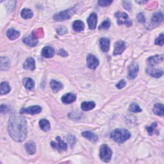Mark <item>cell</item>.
I'll use <instances>...</instances> for the list:
<instances>
[{"label": "cell", "instance_id": "obj_42", "mask_svg": "<svg viewBox=\"0 0 164 164\" xmlns=\"http://www.w3.org/2000/svg\"><path fill=\"white\" fill-rule=\"evenodd\" d=\"M123 4H124V7L127 10H130L131 7H132V5L131 4L127 2H123Z\"/></svg>", "mask_w": 164, "mask_h": 164}, {"label": "cell", "instance_id": "obj_40", "mask_svg": "<svg viewBox=\"0 0 164 164\" xmlns=\"http://www.w3.org/2000/svg\"><path fill=\"white\" fill-rule=\"evenodd\" d=\"M67 140H68V142L69 143V144H75V142H76V138L74 137V136H71V135H70V136H69L68 137H67Z\"/></svg>", "mask_w": 164, "mask_h": 164}, {"label": "cell", "instance_id": "obj_4", "mask_svg": "<svg viewBox=\"0 0 164 164\" xmlns=\"http://www.w3.org/2000/svg\"><path fill=\"white\" fill-rule=\"evenodd\" d=\"M112 151L111 149L106 144H103L100 148V156L101 160L104 162H109L111 160Z\"/></svg>", "mask_w": 164, "mask_h": 164}, {"label": "cell", "instance_id": "obj_32", "mask_svg": "<svg viewBox=\"0 0 164 164\" xmlns=\"http://www.w3.org/2000/svg\"><path fill=\"white\" fill-rule=\"evenodd\" d=\"M129 110L133 113H138V112H140V111H142V109L135 103H132L130 104V106L129 107Z\"/></svg>", "mask_w": 164, "mask_h": 164}, {"label": "cell", "instance_id": "obj_38", "mask_svg": "<svg viewBox=\"0 0 164 164\" xmlns=\"http://www.w3.org/2000/svg\"><path fill=\"white\" fill-rule=\"evenodd\" d=\"M126 85V81L124 80H121L119 82H118V83L116 85V87H117V89H122V88H124V87H125Z\"/></svg>", "mask_w": 164, "mask_h": 164}, {"label": "cell", "instance_id": "obj_27", "mask_svg": "<svg viewBox=\"0 0 164 164\" xmlns=\"http://www.w3.org/2000/svg\"><path fill=\"white\" fill-rule=\"evenodd\" d=\"M23 83L24 86L28 90H32L35 87V82L30 78H26L23 80Z\"/></svg>", "mask_w": 164, "mask_h": 164}, {"label": "cell", "instance_id": "obj_17", "mask_svg": "<svg viewBox=\"0 0 164 164\" xmlns=\"http://www.w3.org/2000/svg\"><path fill=\"white\" fill-rule=\"evenodd\" d=\"M101 49L103 52L107 53L110 49V40L107 38L103 37L100 41Z\"/></svg>", "mask_w": 164, "mask_h": 164}, {"label": "cell", "instance_id": "obj_31", "mask_svg": "<svg viewBox=\"0 0 164 164\" xmlns=\"http://www.w3.org/2000/svg\"><path fill=\"white\" fill-rule=\"evenodd\" d=\"M33 15H34V14H33V12L30 9H24L22 10L21 12V17L25 19L31 18Z\"/></svg>", "mask_w": 164, "mask_h": 164}, {"label": "cell", "instance_id": "obj_16", "mask_svg": "<svg viewBox=\"0 0 164 164\" xmlns=\"http://www.w3.org/2000/svg\"><path fill=\"white\" fill-rule=\"evenodd\" d=\"M76 99V96L73 93H67L65 94L62 97V101L64 104H71L75 101Z\"/></svg>", "mask_w": 164, "mask_h": 164}, {"label": "cell", "instance_id": "obj_41", "mask_svg": "<svg viewBox=\"0 0 164 164\" xmlns=\"http://www.w3.org/2000/svg\"><path fill=\"white\" fill-rule=\"evenodd\" d=\"M58 53L59 55H60V56H64V57H65V56H68V53L64 49H60V50L58 51Z\"/></svg>", "mask_w": 164, "mask_h": 164}, {"label": "cell", "instance_id": "obj_24", "mask_svg": "<svg viewBox=\"0 0 164 164\" xmlns=\"http://www.w3.org/2000/svg\"><path fill=\"white\" fill-rule=\"evenodd\" d=\"M0 64H1V69L2 70H8L10 66V62L9 59L6 57L2 56L0 58Z\"/></svg>", "mask_w": 164, "mask_h": 164}, {"label": "cell", "instance_id": "obj_12", "mask_svg": "<svg viewBox=\"0 0 164 164\" xmlns=\"http://www.w3.org/2000/svg\"><path fill=\"white\" fill-rule=\"evenodd\" d=\"M126 48V44L125 42L119 41H117L115 44V48L114 51V55H121L123 53V51H124Z\"/></svg>", "mask_w": 164, "mask_h": 164}, {"label": "cell", "instance_id": "obj_1", "mask_svg": "<svg viewBox=\"0 0 164 164\" xmlns=\"http://www.w3.org/2000/svg\"><path fill=\"white\" fill-rule=\"evenodd\" d=\"M8 131L14 140L24 141L27 135V123L24 117L19 114H12L9 120Z\"/></svg>", "mask_w": 164, "mask_h": 164}, {"label": "cell", "instance_id": "obj_35", "mask_svg": "<svg viewBox=\"0 0 164 164\" xmlns=\"http://www.w3.org/2000/svg\"><path fill=\"white\" fill-rule=\"evenodd\" d=\"M164 43V40H163V34H162L159 35V37L157 38L155 40V44L156 45H159L160 46H162Z\"/></svg>", "mask_w": 164, "mask_h": 164}, {"label": "cell", "instance_id": "obj_26", "mask_svg": "<svg viewBox=\"0 0 164 164\" xmlns=\"http://www.w3.org/2000/svg\"><path fill=\"white\" fill-rule=\"evenodd\" d=\"M96 106V104L93 101H84L81 104V108L84 111H89L93 110Z\"/></svg>", "mask_w": 164, "mask_h": 164}, {"label": "cell", "instance_id": "obj_13", "mask_svg": "<svg viewBox=\"0 0 164 164\" xmlns=\"http://www.w3.org/2000/svg\"><path fill=\"white\" fill-rule=\"evenodd\" d=\"M146 72H147V73L149 75H150L151 76L154 77V78H156L161 77L163 74V71L158 69H156V68H154L153 67H151V66H149L147 68Z\"/></svg>", "mask_w": 164, "mask_h": 164}, {"label": "cell", "instance_id": "obj_10", "mask_svg": "<svg viewBox=\"0 0 164 164\" xmlns=\"http://www.w3.org/2000/svg\"><path fill=\"white\" fill-rule=\"evenodd\" d=\"M23 41L25 44H27V46H29L31 47L35 46L38 43L37 37L35 35L34 33H32L31 34H30L28 37L23 38Z\"/></svg>", "mask_w": 164, "mask_h": 164}, {"label": "cell", "instance_id": "obj_21", "mask_svg": "<svg viewBox=\"0 0 164 164\" xmlns=\"http://www.w3.org/2000/svg\"><path fill=\"white\" fill-rule=\"evenodd\" d=\"M82 136L84 137L85 138H86L88 140H89L91 142H95L97 141L98 140V137L94 133L89 132V131H86V132H84L82 133Z\"/></svg>", "mask_w": 164, "mask_h": 164}, {"label": "cell", "instance_id": "obj_8", "mask_svg": "<svg viewBox=\"0 0 164 164\" xmlns=\"http://www.w3.org/2000/svg\"><path fill=\"white\" fill-rule=\"evenodd\" d=\"M42 111V108L40 106H31L28 108H23L20 110L21 114H28L31 115L38 114Z\"/></svg>", "mask_w": 164, "mask_h": 164}, {"label": "cell", "instance_id": "obj_23", "mask_svg": "<svg viewBox=\"0 0 164 164\" xmlns=\"http://www.w3.org/2000/svg\"><path fill=\"white\" fill-rule=\"evenodd\" d=\"M20 35V32L14 30V29H9L6 32V36L10 40H15Z\"/></svg>", "mask_w": 164, "mask_h": 164}, {"label": "cell", "instance_id": "obj_34", "mask_svg": "<svg viewBox=\"0 0 164 164\" xmlns=\"http://www.w3.org/2000/svg\"><path fill=\"white\" fill-rule=\"evenodd\" d=\"M156 126H157V124H156V122H154V123H153V124H152L151 126L150 127H148V128H147L148 132L149 133V135H153V134L155 133H158V132H157V131H156Z\"/></svg>", "mask_w": 164, "mask_h": 164}, {"label": "cell", "instance_id": "obj_11", "mask_svg": "<svg viewBox=\"0 0 164 164\" xmlns=\"http://www.w3.org/2000/svg\"><path fill=\"white\" fill-rule=\"evenodd\" d=\"M163 55H155L148 58L147 60V63L149 65V66L154 67L155 65L163 62Z\"/></svg>", "mask_w": 164, "mask_h": 164}, {"label": "cell", "instance_id": "obj_28", "mask_svg": "<svg viewBox=\"0 0 164 164\" xmlns=\"http://www.w3.org/2000/svg\"><path fill=\"white\" fill-rule=\"evenodd\" d=\"M10 90L11 89L8 82H3L1 83V85H0V93H1L2 95L8 94Z\"/></svg>", "mask_w": 164, "mask_h": 164}, {"label": "cell", "instance_id": "obj_36", "mask_svg": "<svg viewBox=\"0 0 164 164\" xmlns=\"http://www.w3.org/2000/svg\"><path fill=\"white\" fill-rule=\"evenodd\" d=\"M112 1H105V0H101V1H98L97 3L101 6H107L110 5L111 3H112Z\"/></svg>", "mask_w": 164, "mask_h": 164}, {"label": "cell", "instance_id": "obj_29", "mask_svg": "<svg viewBox=\"0 0 164 164\" xmlns=\"http://www.w3.org/2000/svg\"><path fill=\"white\" fill-rule=\"evenodd\" d=\"M73 28L76 31H82L84 30L85 24L83 22L80 20H76L73 24Z\"/></svg>", "mask_w": 164, "mask_h": 164}, {"label": "cell", "instance_id": "obj_25", "mask_svg": "<svg viewBox=\"0 0 164 164\" xmlns=\"http://www.w3.org/2000/svg\"><path fill=\"white\" fill-rule=\"evenodd\" d=\"M163 105L162 104L158 103L156 104L153 107V111L155 114L159 115V116H163L164 115V111H163Z\"/></svg>", "mask_w": 164, "mask_h": 164}, {"label": "cell", "instance_id": "obj_37", "mask_svg": "<svg viewBox=\"0 0 164 164\" xmlns=\"http://www.w3.org/2000/svg\"><path fill=\"white\" fill-rule=\"evenodd\" d=\"M137 20H138V21L141 23H144L146 22L145 17H144L142 13H139V14L137 15Z\"/></svg>", "mask_w": 164, "mask_h": 164}, {"label": "cell", "instance_id": "obj_39", "mask_svg": "<svg viewBox=\"0 0 164 164\" xmlns=\"http://www.w3.org/2000/svg\"><path fill=\"white\" fill-rule=\"evenodd\" d=\"M0 110H1V112L2 114H6L9 111L10 108L6 106V105H4V104H2L1 107H0Z\"/></svg>", "mask_w": 164, "mask_h": 164}, {"label": "cell", "instance_id": "obj_20", "mask_svg": "<svg viewBox=\"0 0 164 164\" xmlns=\"http://www.w3.org/2000/svg\"><path fill=\"white\" fill-rule=\"evenodd\" d=\"M24 148L28 153L30 155H34L36 152V145L34 142H28L25 144Z\"/></svg>", "mask_w": 164, "mask_h": 164}, {"label": "cell", "instance_id": "obj_6", "mask_svg": "<svg viewBox=\"0 0 164 164\" xmlns=\"http://www.w3.org/2000/svg\"><path fill=\"white\" fill-rule=\"evenodd\" d=\"M51 146L53 149L58 150L59 152L66 151L67 148V144L64 140H62L60 137H57L56 138V141H53L51 142Z\"/></svg>", "mask_w": 164, "mask_h": 164}, {"label": "cell", "instance_id": "obj_30", "mask_svg": "<svg viewBox=\"0 0 164 164\" xmlns=\"http://www.w3.org/2000/svg\"><path fill=\"white\" fill-rule=\"evenodd\" d=\"M39 126L44 132H48L50 129V123L46 119H41L39 121Z\"/></svg>", "mask_w": 164, "mask_h": 164}, {"label": "cell", "instance_id": "obj_19", "mask_svg": "<svg viewBox=\"0 0 164 164\" xmlns=\"http://www.w3.org/2000/svg\"><path fill=\"white\" fill-rule=\"evenodd\" d=\"M163 16L162 12H156L153 14L151 18V22L153 24H159L163 22Z\"/></svg>", "mask_w": 164, "mask_h": 164}, {"label": "cell", "instance_id": "obj_18", "mask_svg": "<svg viewBox=\"0 0 164 164\" xmlns=\"http://www.w3.org/2000/svg\"><path fill=\"white\" fill-rule=\"evenodd\" d=\"M23 67L24 69L27 70H34L35 69V60L32 57L28 58L23 64Z\"/></svg>", "mask_w": 164, "mask_h": 164}, {"label": "cell", "instance_id": "obj_2", "mask_svg": "<svg viewBox=\"0 0 164 164\" xmlns=\"http://www.w3.org/2000/svg\"><path fill=\"white\" fill-rule=\"evenodd\" d=\"M131 137L130 133L126 129L119 128L114 129L111 133L110 137L116 142L122 144L128 140Z\"/></svg>", "mask_w": 164, "mask_h": 164}, {"label": "cell", "instance_id": "obj_22", "mask_svg": "<svg viewBox=\"0 0 164 164\" xmlns=\"http://www.w3.org/2000/svg\"><path fill=\"white\" fill-rule=\"evenodd\" d=\"M50 87L54 93H58L63 89V85L58 81L51 80L50 82Z\"/></svg>", "mask_w": 164, "mask_h": 164}, {"label": "cell", "instance_id": "obj_14", "mask_svg": "<svg viewBox=\"0 0 164 164\" xmlns=\"http://www.w3.org/2000/svg\"><path fill=\"white\" fill-rule=\"evenodd\" d=\"M97 21V17L96 14H95V13L91 14L89 17V18L87 19L88 25L90 30H94L96 28Z\"/></svg>", "mask_w": 164, "mask_h": 164}, {"label": "cell", "instance_id": "obj_33", "mask_svg": "<svg viewBox=\"0 0 164 164\" xmlns=\"http://www.w3.org/2000/svg\"><path fill=\"white\" fill-rule=\"evenodd\" d=\"M110 21L109 19H106V20H104L99 27V29L100 30H107L110 28Z\"/></svg>", "mask_w": 164, "mask_h": 164}, {"label": "cell", "instance_id": "obj_9", "mask_svg": "<svg viewBox=\"0 0 164 164\" xmlns=\"http://www.w3.org/2000/svg\"><path fill=\"white\" fill-rule=\"evenodd\" d=\"M99 60L93 55L89 54L87 58V65L91 69H95L99 65Z\"/></svg>", "mask_w": 164, "mask_h": 164}, {"label": "cell", "instance_id": "obj_7", "mask_svg": "<svg viewBox=\"0 0 164 164\" xmlns=\"http://www.w3.org/2000/svg\"><path fill=\"white\" fill-rule=\"evenodd\" d=\"M139 71V64L137 62H132L128 67V78L129 79H134L138 75Z\"/></svg>", "mask_w": 164, "mask_h": 164}, {"label": "cell", "instance_id": "obj_3", "mask_svg": "<svg viewBox=\"0 0 164 164\" xmlns=\"http://www.w3.org/2000/svg\"><path fill=\"white\" fill-rule=\"evenodd\" d=\"M76 12V9L75 7H73L72 9L64 10L62 12H60L59 13H57L54 16V19L57 21H62L66 19H69L73 16V14Z\"/></svg>", "mask_w": 164, "mask_h": 164}, {"label": "cell", "instance_id": "obj_5", "mask_svg": "<svg viewBox=\"0 0 164 164\" xmlns=\"http://www.w3.org/2000/svg\"><path fill=\"white\" fill-rule=\"evenodd\" d=\"M115 16L117 18L118 24H125L127 27H131L132 25V21L129 20L128 14L126 13L118 12L115 14Z\"/></svg>", "mask_w": 164, "mask_h": 164}, {"label": "cell", "instance_id": "obj_15", "mask_svg": "<svg viewBox=\"0 0 164 164\" xmlns=\"http://www.w3.org/2000/svg\"><path fill=\"white\" fill-rule=\"evenodd\" d=\"M41 55L44 58H51L55 55V50L52 47L47 46L42 49Z\"/></svg>", "mask_w": 164, "mask_h": 164}]
</instances>
